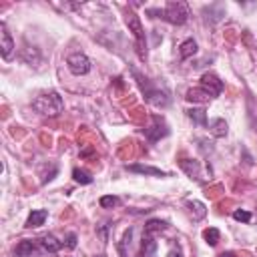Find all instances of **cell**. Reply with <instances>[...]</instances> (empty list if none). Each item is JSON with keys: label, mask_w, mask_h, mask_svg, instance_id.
Instances as JSON below:
<instances>
[{"label": "cell", "mask_w": 257, "mask_h": 257, "mask_svg": "<svg viewBox=\"0 0 257 257\" xmlns=\"http://www.w3.org/2000/svg\"><path fill=\"white\" fill-rule=\"evenodd\" d=\"M147 14L153 16V18H161V20H165L169 24L181 26L189 18V8H187L185 2H169L165 8H149Z\"/></svg>", "instance_id": "1"}, {"label": "cell", "mask_w": 257, "mask_h": 257, "mask_svg": "<svg viewBox=\"0 0 257 257\" xmlns=\"http://www.w3.org/2000/svg\"><path fill=\"white\" fill-rule=\"evenodd\" d=\"M131 72H133V76H135V80H137V84H139V88H141V92H143V96H145L147 102H151L153 106H167L169 104L167 92H163L161 88H157L151 82V78H147L145 74H141L137 68H131Z\"/></svg>", "instance_id": "2"}, {"label": "cell", "mask_w": 257, "mask_h": 257, "mask_svg": "<svg viewBox=\"0 0 257 257\" xmlns=\"http://www.w3.org/2000/svg\"><path fill=\"white\" fill-rule=\"evenodd\" d=\"M62 98L58 92H44L32 100V108L42 116H58L62 112Z\"/></svg>", "instance_id": "3"}, {"label": "cell", "mask_w": 257, "mask_h": 257, "mask_svg": "<svg viewBox=\"0 0 257 257\" xmlns=\"http://www.w3.org/2000/svg\"><path fill=\"white\" fill-rule=\"evenodd\" d=\"M124 22H126L128 30H131L133 36H135V44H137V54H139V58L145 60V58H147V38H145V30H143V24H141L139 16L128 10L126 16H124Z\"/></svg>", "instance_id": "4"}, {"label": "cell", "mask_w": 257, "mask_h": 257, "mask_svg": "<svg viewBox=\"0 0 257 257\" xmlns=\"http://www.w3.org/2000/svg\"><path fill=\"white\" fill-rule=\"evenodd\" d=\"M66 64H68V70L76 76H82V74H88L90 72V60L86 54L82 52H74L66 58Z\"/></svg>", "instance_id": "5"}, {"label": "cell", "mask_w": 257, "mask_h": 257, "mask_svg": "<svg viewBox=\"0 0 257 257\" xmlns=\"http://www.w3.org/2000/svg\"><path fill=\"white\" fill-rule=\"evenodd\" d=\"M201 88H203L205 92H209L211 98H215V96L221 94V90H223V82H221L213 72H205V74L201 76Z\"/></svg>", "instance_id": "6"}, {"label": "cell", "mask_w": 257, "mask_h": 257, "mask_svg": "<svg viewBox=\"0 0 257 257\" xmlns=\"http://www.w3.org/2000/svg\"><path fill=\"white\" fill-rule=\"evenodd\" d=\"M12 52H14V40H12L10 32H8L6 24L0 22V54H2L4 60H10Z\"/></svg>", "instance_id": "7"}, {"label": "cell", "mask_w": 257, "mask_h": 257, "mask_svg": "<svg viewBox=\"0 0 257 257\" xmlns=\"http://www.w3.org/2000/svg\"><path fill=\"white\" fill-rule=\"evenodd\" d=\"M179 165H181V169H183L191 179H195L197 183H205V179H203V175H201V165H199L197 161L181 159V161H179Z\"/></svg>", "instance_id": "8"}, {"label": "cell", "mask_w": 257, "mask_h": 257, "mask_svg": "<svg viewBox=\"0 0 257 257\" xmlns=\"http://www.w3.org/2000/svg\"><path fill=\"white\" fill-rule=\"evenodd\" d=\"M169 133V128H167V124L161 120V118H157L155 116V124L151 126V128H145V135L151 139V141H159L161 137H165Z\"/></svg>", "instance_id": "9"}, {"label": "cell", "mask_w": 257, "mask_h": 257, "mask_svg": "<svg viewBox=\"0 0 257 257\" xmlns=\"http://www.w3.org/2000/svg\"><path fill=\"white\" fill-rule=\"evenodd\" d=\"M38 243H40V247H42L44 251H48V253H56V251H60V249L64 247V243L58 241L54 235H42V237L38 239Z\"/></svg>", "instance_id": "10"}, {"label": "cell", "mask_w": 257, "mask_h": 257, "mask_svg": "<svg viewBox=\"0 0 257 257\" xmlns=\"http://www.w3.org/2000/svg\"><path fill=\"white\" fill-rule=\"evenodd\" d=\"M126 171H133V173H141V175H153V177H167L165 171L157 169V167H149V165H126L124 167Z\"/></svg>", "instance_id": "11"}, {"label": "cell", "mask_w": 257, "mask_h": 257, "mask_svg": "<svg viewBox=\"0 0 257 257\" xmlns=\"http://www.w3.org/2000/svg\"><path fill=\"white\" fill-rule=\"evenodd\" d=\"M46 217H48V211H46V209H34V211L28 215L24 227H28V229H32V227H40V225L46 221Z\"/></svg>", "instance_id": "12"}, {"label": "cell", "mask_w": 257, "mask_h": 257, "mask_svg": "<svg viewBox=\"0 0 257 257\" xmlns=\"http://www.w3.org/2000/svg\"><path fill=\"white\" fill-rule=\"evenodd\" d=\"M34 249H36V245H34L32 239H22V241L14 247V255H16V257H28V255L34 253Z\"/></svg>", "instance_id": "13"}, {"label": "cell", "mask_w": 257, "mask_h": 257, "mask_svg": "<svg viewBox=\"0 0 257 257\" xmlns=\"http://www.w3.org/2000/svg\"><path fill=\"white\" fill-rule=\"evenodd\" d=\"M185 98L191 100V102H209V100H211V94L205 92L201 86H197V88L187 90V96H185Z\"/></svg>", "instance_id": "14"}, {"label": "cell", "mask_w": 257, "mask_h": 257, "mask_svg": "<svg viewBox=\"0 0 257 257\" xmlns=\"http://www.w3.org/2000/svg\"><path fill=\"white\" fill-rule=\"evenodd\" d=\"M155 251H157V241H155V237L153 235H143V243H141V253L143 255H155Z\"/></svg>", "instance_id": "15"}, {"label": "cell", "mask_w": 257, "mask_h": 257, "mask_svg": "<svg viewBox=\"0 0 257 257\" xmlns=\"http://www.w3.org/2000/svg\"><path fill=\"white\" fill-rule=\"evenodd\" d=\"M195 52H197V42H195L193 38H187L185 42H181V46H179L181 58H189V56H193Z\"/></svg>", "instance_id": "16"}, {"label": "cell", "mask_w": 257, "mask_h": 257, "mask_svg": "<svg viewBox=\"0 0 257 257\" xmlns=\"http://www.w3.org/2000/svg\"><path fill=\"white\" fill-rule=\"evenodd\" d=\"M209 131L215 137H225L227 135V122L223 118H213V120H209Z\"/></svg>", "instance_id": "17"}, {"label": "cell", "mask_w": 257, "mask_h": 257, "mask_svg": "<svg viewBox=\"0 0 257 257\" xmlns=\"http://www.w3.org/2000/svg\"><path fill=\"white\" fill-rule=\"evenodd\" d=\"M165 229H167V221H161V219H151L145 225V233L147 235H155V233H161Z\"/></svg>", "instance_id": "18"}, {"label": "cell", "mask_w": 257, "mask_h": 257, "mask_svg": "<svg viewBox=\"0 0 257 257\" xmlns=\"http://www.w3.org/2000/svg\"><path fill=\"white\" fill-rule=\"evenodd\" d=\"M187 116H189L193 122L201 124V126L207 124V112H205L203 108H189V110H187Z\"/></svg>", "instance_id": "19"}, {"label": "cell", "mask_w": 257, "mask_h": 257, "mask_svg": "<svg viewBox=\"0 0 257 257\" xmlns=\"http://www.w3.org/2000/svg\"><path fill=\"white\" fill-rule=\"evenodd\" d=\"M22 60L28 62V64H38L40 62V52L38 48H22Z\"/></svg>", "instance_id": "20"}, {"label": "cell", "mask_w": 257, "mask_h": 257, "mask_svg": "<svg viewBox=\"0 0 257 257\" xmlns=\"http://www.w3.org/2000/svg\"><path fill=\"white\" fill-rule=\"evenodd\" d=\"M219 237H221V233H219V229H215V227H209V229L203 231V239H205L211 247H215V245L219 243Z\"/></svg>", "instance_id": "21"}, {"label": "cell", "mask_w": 257, "mask_h": 257, "mask_svg": "<svg viewBox=\"0 0 257 257\" xmlns=\"http://www.w3.org/2000/svg\"><path fill=\"white\" fill-rule=\"evenodd\" d=\"M72 179H74L76 183H80V185H90V183H92V177H90L86 171H82V169H74V171H72Z\"/></svg>", "instance_id": "22"}, {"label": "cell", "mask_w": 257, "mask_h": 257, "mask_svg": "<svg viewBox=\"0 0 257 257\" xmlns=\"http://www.w3.org/2000/svg\"><path fill=\"white\" fill-rule=\"evenodd\" d=\"M118 203H120V199H118V197H112V195H104V197H100V207H104V209L116 207Z\"/></svg>", "instance_id": "23"}, {"label": "cell", "mask_w": 257, "mask_h": 257, "mask_svg": "<svg viewBox=\"0 0 257 257\" xmlns=\"http://www.w3.org/2000/svg\"><path fill=\"white\" fill-rule=\"evenodd\" d=\"M233 219H235V221H241V223H249V221H251V213H249V211H243V209H237V211L233 213Z\"/></svg>", "instance_id": "24"}, {"label": "cell", "mask_w": 257, "mask_h": 257, "mask_svg": "<svg viewBox=\"0 0 257 257\" xmlns=\"http://www.w3.org/2000/svg\"><path fill=\"white\" fill-rule=\"evenodd\" d=\"M189 205H193V207L197 209V219H201V217H205V207H203L201 203H197V201H189Z\"/></svg>", "instance_id": "25"}, {"label": "cell", "mask_w": 257, "mask_h": 257, "mask_svg": "<svg viewBox=\"0 0 257 257\" xmlns=\"http://www.w3.org/2000/svg\"><path fill=\"white\" fill-rule=\"evenodd\" d=\"M64 245H66L68 249H74V247H76V235H74V233H68V235H66V243H64Z\"/></svg>", "instance_id": "26"}, {"label": "cell", "mask_w": 257, "mask_h": 257, "mask_svg": "<svg viewBox=\"0 0 257 257\" xmlns=\"http://www.w3.org/2000/svg\"><path fill=\"white\" fill-rule=\"evenodd\" d=\"M167 257H183V253H181V249H171Z\"/></svg>", "instance_id": "27"}, {"label": "cell", "mask_w": 257, "mask_h": 257, "mask_svg": "<svg viewBox=\"0 0 257 257\" xmlns=\"http://www.w3.org/2000/svg\"><path fill=\"white\" fill-rule=\"evenodd\" d=\"M219 257H235V253H233V251H225V253H221Z\"/></svg>", "instance_id": "28"}, {"label": "cell", "mask_w": 257, "mask_h": 257, "mask_svg": "<svg viewBox=\"0 0 257 257\" xmlns=\"http://www.w3.org/2000/svg\"><path fill=\"white\" fill-rule=\"evenodd\" d=\"M137 257H155V255H143V253H139Z\"/></svg>", "instance_id": "29"}, {"label": "cell", "mask_w": 257, "mask_h": 257, "mask_svg": "<svg viewBox=\"0 0 257 257\" xmlns=\"http://www.w3.org/2000/svg\"><path fill=\"white\" fill-rule=\"evenodd\" d=\"M96 257H106V255H96Z\"/></svg>", "instance_id": "30"}]
</instances>
